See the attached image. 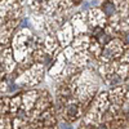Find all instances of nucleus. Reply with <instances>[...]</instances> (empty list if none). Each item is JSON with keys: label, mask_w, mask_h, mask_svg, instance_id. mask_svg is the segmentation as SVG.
<instances>
[{"label": "nucleus", "mask_w": 129, "mask_h": 129, "mask_svg": "<svg viewBox=\"0 0 129 129\" xmlns=\"http://www.w3.org/2000/svg\"><path fill=\"white\" fill-rule=\"evenodd\" d=\"M102 9H103V12H105L106 16H112L115 13V10H116V7H115V4L112 2H106V3H103Z\"/></svg>", "instance_id": "obj_1"}, {"label": "nucleus", "mask_w": 129, "mask_h": 129, "mask_svg": "<svg viewBox=\"0 0 129 129\" xmlns=\"http://www.w3.org/2000/svg\"><path fill=\"white\" fill-rule=\"evenodd\" d=\"M76 114H78V107L75 105H70L67 109V115L74 119V117H76Z\"/></svg>", "instance_id": "obj_2"}, {"label": "nucleus", "mask_w": 129, "mask_h": 129, "mask_svg": "<svg viewBox=\"0 0 129 129\" xmlns=\"http://www.w3.org/2000/svg\"><path fill=\"white\" fill-rule=\"evenodd\" d=\"M103 57L105 58H110L111 57V50L110 49H105L103 50Z\"/></svg>", "instance_id": "obj_3"}, {"label": "nucleus", "mask_w": 129, "mask_h": 129, "mask_svg": "<svg viewBox=\"0 0 129 129\" xmlns=\"http://www.w3.org/2000/svg\"><path fill=\"white\" fill-rule=\"evenodd\" d=\"M61 129H72L69 123H61Z\"/></svg>", "instance_id": "obj_4"}, {"label": "nucleus", "mask_w": 129, "mask_h": 129, "mask_svg": "<svg viewBox=\"0 0 129 129\" xmlns=\"http://www.w3.org/2000/svg\"><path fill=\"white\" fill-rule=\"evenodd\" d=\"M124 43L129 45V34H126V35H125V38H124Z\"/></svg>", "instance_id": "obj_5"}, {"label": "nucleus", "mask_w": 129, "mask_h": 129, "mask_svg": "<svg viewBox=\"0 0 129 129\" xmlns=\"http://www.w3.org/2000/svg\"><path fill=\"white\" fill-rule=\"evenodd\" d=\"M97 129H107V126H105V125H101V126H98Z\"/></svg>", "instance_id": "obj_6"}]
</instances>
